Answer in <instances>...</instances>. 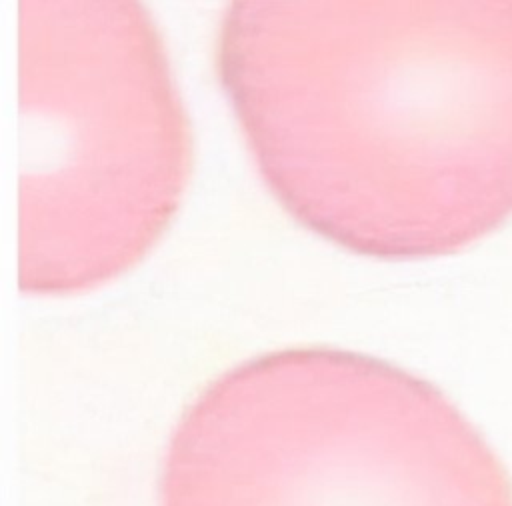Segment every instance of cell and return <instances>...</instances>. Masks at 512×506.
Masks as SVG:
<instances>
[{"mask_svg": "<svg viewBox=\"0 0 512 506\" xmlns=\"http://www.w3.org/2000/svg\"><path fill=\"white\" fill-rule=\"evenodd\" d=\"M160 506H512L484 436L432 382L350 350L250 358L182 412Z\"/></svg>", "mask_w": 512, "mask_h": 506, "instance_id": "cell-2", "label": "cell"}, {"mask_svg": "<svg viewBox=\"0 0 512 506\" xmlns=\"http://www.w3.org/2000/svg\"><path fill=\"white\" fill-rule=\"evenodd\" d=\"M18 286L68 294L136 264L178 210L192 136L138 2L22 0Z\"/></svg>", "mask_w": 512, "mask_h": 506, "instance_id": "cell-3", "label": "cell"}, {"mask_svg": "<svg viewBox=\"0 0 512 506\" xmlns=\"http://www.w3.org/2000/svg\"><path fill=\"white\" fill-rule=\"evenodd\" d=\"M216 70L276 200L376 258L512 216V0L234 2Z\"/></svg>", "mask_w": 512, "mask_h": 506, "instance_id": "cell-1", "label": "cell"}]
</instances>
